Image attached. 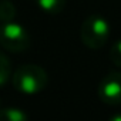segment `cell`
<instances>
[{"label": "cell", "mask_w": 121, "mask_h": 121, "mask_svg": "<svg viewBox=\"0 0 121 121\" xmlns=\"http://www.w3.org/2000/svg\"><path fill=\"white\" fill-rule=\"evenodd\" d=\"M48 81L47 73L37 64L20 66L13 74V86L24 94H36L46 88Z\"/></svg>", "instance_id": "cell-1"}, {"label": "cell", "mask_w": 121, "mask_h": 121, "mask_svg": "<svg viewBox=\"0 0 121 121\" xmlns=\"http://www.w3.org/2000/svg\"><path fill=\"white\" fill-rule=\"evenodd\" d=\"M80 37L86 47L91 50H98L104 47L110 37V26L107 20L98 14L88 16L81 24Z\"/></svg>", "instance_id": "cell-2"}, {"label": "cell", "mask_w": 121, "mask_h": 121, "mask_svg": "<svg viewBox=\"0 0 121 121\" xmlns=\"http://www.w3.org/2000/svg\"><path fill=\"white\" fill-rule=\"evenodd\" d=\"M30 34L27 30L14 22L0 26V46L12 53H23L30 47Z\"/></svg>", "instance_id": "cell-3"}, {"label": "cell", "mask_w": 121, "mask_h": 121, "mask_svg": "<svg viewBox=\"0 0 121 121\" xmlns=\"http://www.w3.org/2000/svg\"><path fill=\"white\" fill-rule=\"evenodd\" d=\"M98 97L108 105H121V73H108L98 84Z\"/></svg>", "instance_id": "cell-4"}, {"label": "cell", "mask_w": 121, "mask_h": 121, "mask_svg": "<svg viewBox=\"0 0 121 121\" xmlns=\"http://www.w3.org/2000/svg\"><path fill=\"white\" fill-rule=\"evenodd\" d=\"M29 115L22 110L16 107H7L0 108V121H26Z\"/></svg>", "instance_id": "cell-5"}, {"label": "cell", "mask_w": 121, "mask_h": 121, "mask_svg": "<svg viewBox=\"0 0 121 121\" xmlns=\"http://www.w3.org/2000/svg\"><path fill=\"white\" fill-rule=\"evenodd\" d=\"M36 3L46 13L57 14L60 12H63V9L66 6V0H36Z\"/></svg>", "instance_id": "cell-6"}, {"label": "cell", "mask_w": 121, "mask_h": 121, "mask_svg": "<svg viewBox=\"0 0 121 121\" xmlns=\"http://www.w3.org/2000/svg\"><path fill=\"white\" fill-rule=\"evenodd\" d=\"M16 16V7L10 0H3L0 2V23H9L13 22Z\"/></svg>", "instance_id": "cell-7"}, {"label": "cell", "mask_w": 121, "mask_h": 121, "mask_svg": "<svg viewBox=\"0 0 121 121\" xmlns=\"http://www.w3.org/2000/svg\"><path fill=\"white\" fill-rule=\"evenodd\" d=\"M12 74V64H10V60L7 58V56L4 53L0 51V87L4 86L9 80Z\"/></svg>", "instance_id": "cell-8"}, {"label": "cell", "mask_w": 121, "mask_h": 121, "mask_svg": "<svg viewBox=\"0 0 121 121\" xmlns=\"http://www.w3.org/2000/svg\"><path fill=\"white\" fill-rule=\"evenodd\" d=\"M110 60L117 67H121V39L117 40L110 50Z\"/></svg>", "instance_id": "cell-9"}, {"label": "cell", "mask_w": 121, "mask_h": 121, "mask_svg": "<svg viewBox=\"0 0 121 121\" xmlns=\"http://www.w3.org/2000/svg\"><path fill=\"white\" fill-rule=\"evenodd\" d=\"M111 120H112V121H121V115H115V117H112Z\"/></svg>", "instance_id": "cell-10"}]
</instances>
